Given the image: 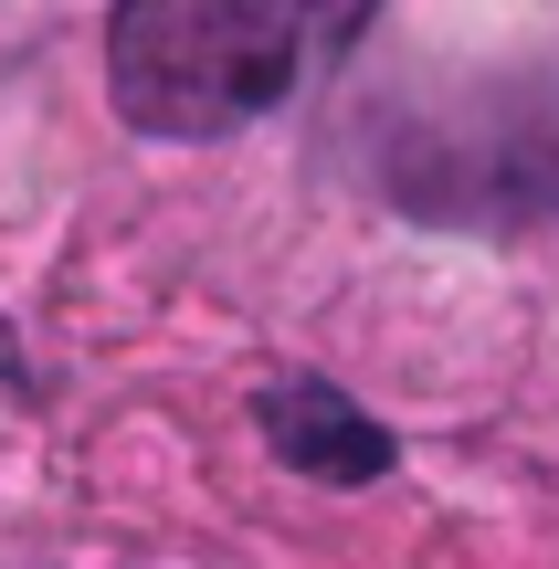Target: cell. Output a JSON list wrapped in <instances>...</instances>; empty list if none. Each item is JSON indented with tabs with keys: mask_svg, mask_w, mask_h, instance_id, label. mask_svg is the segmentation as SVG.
Wrapping results in <instances>:
<instances>
[{
	"mask_svg": "<svg viewBox=\"0 0 559 569\" xmlns=\"http://www.w3.org/2000/svg\"><path fill=\"white\" fill-rule=\"evenodd\" d=\"M380 0H117L106 96L138 138H232L317 84Z\"/></svg>",
	"mask_w": 559,
	"mask_h": 569,
	"instance_id": "obj_1",
	"label": "cell"
},
{
	"mask_svg": "<svg viewBox=\"0 0 559 569\" xmlns=\"http://www.w3.org/2000/svg\"><path fill=\"white\" fill-rule=\"evenodd\" d=\"M253 422H264V443L286 453L296 475H317V486H380V475L401 465V443L338 380H317V369H274L264 401H253Z\"/></svg>",
	"mask_w": 559,
	"mask_h": 569,
	"instance_id": "obj_2",
	"label": "cell"
}]
</instances>
